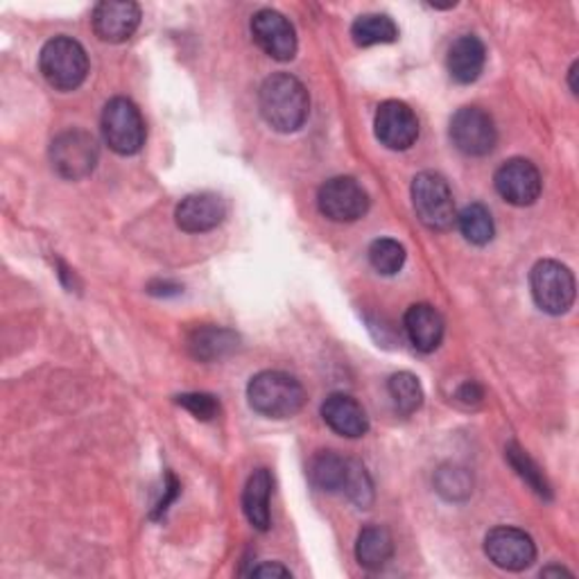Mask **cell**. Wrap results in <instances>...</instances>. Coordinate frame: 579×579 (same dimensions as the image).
Instances as JSON below:
<instances>
[{
	"mask_svg": "<svg viewBox=\"0 0 579 579\" xmlns=\"http://www.w3.org/2000/svg\"><path fill=\"white\" fill-rule=\"evenodd\" d=\"M259 107L266 122L281 134L297 132L310 113L306 87L290 73L270 76L259 93Z\"/></svg>",
	"mask_w": 579,
	"mask_h": 579,
	"instance_id": "cell-1",
	"label": "cell"
},
{
	"mask_svg": "<svg viewBox=\"0 0 579 579\" xmlns=\"http://www.w3.org/2000/svg\"><path fill=\"white\" fill-rule=\"evenodd\" d=\"M249 406L270 419L295 417L306 401L301 382L283 371H261L247 385Z\"/></svg>",
	"mask_w": 579,
	"mask_h": 579,
	"instance_id": "cell-2",
	"label": "cell"
},
{
	"mask_svg": "<svg viewBox=\"0 0 579 579\" xmlns=\"http://www.w3.org/2000/svg\"><path fill=\"white\" fill-rule=\"evenodd\" d=\"M39 69L57 91H76L89 76V54L80 41L54 37L41 48Z\"/></svg>",
	"mask_w": 579,
	"mask_h": 579,
	"instance_id": "cell-3",
	"label": "cell"
},
{
	"mask_svg": "<svg viewBox=\"0 0 579 579\" xmlns=\"http://www.w3.org/2000/svg\"><path fill=\"white\" fill-rule=\"evenodd\" d=\"M412 207L417 218L432 231H448L458 222L453 190L437 172H421L415 177Z\"/></svg>",
	"mask_w": 579,
	"mask_h": 579,
	"instance_id": "cell-4",
	"label": "cell"
},
{
	"mask_svg": "<svg viewBox=\"0 0 579 579\" xmlns=\"http://www.w3.org/2000/svg\"><path fill=\"white\" fill-rule=\"evenodd\" d=\"M102 137L116 154L130 157L141 152L148 132L139 107L127 98L109 100L102 111Z\"/></svg>",
	"mask_w": 579,
	"mask_h": 579,
	"instance_id": "cell-5",
	"label": "cell"
},
{
	"mask_svg": "<svg viewBox=\"0 0 579 579\" xmlns=\"http://www.w3.org/2000/svg\"><path fill=\"white\" fill-rule=\"evenodd\" d=\"M100 159L98 141L84 130L61 132L50 146V163L54 172L69 181L89 177Z\"/></svg>",
	"mask_w": 579,
	"mask_h": 579,
	"instance_id": "cell-6",
	"label": "cell"
},
{
	"mask_svg": "<svg viewBox=\"0 0 579 579\" xmlns=\"http://www.w3.org/2000/svg\"><path fill=\"white\" fill-rule=\"evenodd\" d=\"M537 306L548 315H563L575 301V277L559 261H539L530 274Z\"/></svg>",
	"mask_w": 579,
	"mask_h": 579,
	"instance_id": "cell-7",
	"label": "cell"
},
{
	"mask_svg": "<svg viewBox=\"0 0 579 579\" xmlns=\"http://www.w3.org/2000/svg\"><path fill=\"white\" fill-rule=\"evenodd\" d=\"M317 207L333 222H356L369 211V196L353 177H333L319 188Z\"/></svg>",
	"mask_w": 579,
	"mask_h": 579,
	"instance_id": "cell-8",
	"label": "cell"
},
{
	"mask_svg": "<svg viewBox=\"0 0 579 579\" xmlns=\"http://www.w3.org/2000/svg\"><path fill=\"white\" fill-rule=\"evenodd\" d=\"M450 141L467 157H487L498 141L493 118L480 107H462L450 120Z\"/></svg>",
	"mask_w": 579,
	"mask_h": 579,
	"instance_id": "cell-9",
	"label": "cell"
},
{
	"mask_svg": "<svg viewBox=\"0 0 579 579\" xmlns=\"http://www.w3.org/2000/svg\"><path fill=\"white\" fill-rule=\"evenodd\" d=\"M498 196L513 207H530L541 196V172L528 159H509L505 161L493 177Z\"/></svg>",
	"mask_w": 579,
	"mask_h": 579,
	"instance_id": "cell-10",
	"label": "cell"
},
{
	"mask_svg": "<svg viewBox=\"0 0 579 579\" xmlns=\"http://www.w3.org/2000/svg\"><path fill=\"white\" fill-rule=\"evenodd\" d=\"M485 552L491 563L511 572L530 568L537 559L532 537L519 528H493L485 539Z\"/></svg>",
	"mask_w": 579,
	"mask_h": 579,
	"instance_id": "cell-11",
	"label": "cell"
},
{
	"mask_svg": "<svg viewBox=\"0 0 579 579\" xmlns=\"http://www.w3.org/2000/svg\"><path fill=\"white\" fill-rule=\"evenodd\" d=\"M376 137L378 141L397 152L410 150L419 139V120L415 111L401 100L382 102L376 111Z\"/></svg>",
	"mask_w": 579,
	"mask_h": 579,
	"instance_id": "cell-12",
	"label": "cell"
},
{
	"mask_svg": "<svg viewBox=\"0 0 579 579\" xmlns=\"http://www.w3.org/2000/svg\"><path fill=\"white\" fill-rule=\"evenodd\" d=\"M251 37L277 61H290L297 54V32L277 10H261L251 17Z\"/></svg>",
	"mask_w": 579,
	"mask_h": 579,
	"instance_id": "cell-13",
	"label": "cell"
},
{
	"mask_svg": "<svg viewBox=\"0 0 579 579\" xmlns=\"http://www.w3.org/2000/svg\"><path fill=\"white\" fill-rule=\"evenodd\" d=\"M141 23V8L130 0H104L93 10V30L107 43L130 39Z\"/></svg>",
	"mask_w": 579,
	"mask_h": 579,
	"instance_id": "cell-14",
	"label": "cell"
},
{
	"mask_svg": "<svg viewBox=\"0 0 579 579\" xmlns=\"http://www.w3.org/2000/svg\"><path fill=\"white\" fill-rule=\"evenodd\" d=\"M227 218V204L216 192H196L179 202L174 220L186 233H204L220 227Z\"/></svg>",
	"mask_w": 579,
	"mask_h": 579,
	"instance_id": "cell-15",
	"label": "cell"
},
{
	"mask_svg": "<svg viewBox=\"0 0 579 579\" xmlns=\"http://www.w3.org/2000/svg\"><path fill=\"white\" fill-rule=\"evenodd\" d=\"M487 61V48L476 34H462L448 48L446 67L458 84H473Z\"/></svg>",
	"mask_w": 579,
	"mask_h": 579,
	"instance_id": "cell-16",
	"label": "cell"
},
{
	"mask_svg": "<svg viewBox=\"0 0 579 579\" xmlns=\"http://www.w3.org/2000/svg\"><path fill=\"white\" fill-rule=\"evenodd\" d=\"M321 419L327 421V426L349 439H358L367 435L369 430V419L362 406L349 397V395H331L325 406H321Z\"/></svg>",
	"mask_w": 579,
	"mask_h": 579,
	"instance_id": "cell-17",
	"label": "cell"
},
{
	"mask_svg": "<svg viewBox=\"0 0 579 579\" xmlns=\"http://www.w3.org/2000/svg\"><path fill=\"white\" fill-rule=\"evenodd\" d=\"M403 325L410 342L421 353H432L443 340V317L430 303L410 306Z\"/></svg>",
	"mask_w": 579,
	"mask_h": 579,
	"instance_id": "cell-18",
	"label": "cell"
},
{
	"mask_svg": "<svg viewBox=\"0 0 579 579\" xmlns=\"http://www.w3.org/2000/svg\"><path fill=\"white\" fill-rule=\"evenodd\" d=\"M270 496H272V476L268 469L253 471L244 485L242 491V509L247 521L256 528L266 532L272 523L270 513Z\"/></svg>",
	"mask_w": 579,
	"mask_h": 579,
	"instance_id": "cell-19",
	"label": "cell"
},
{
	"mask_svg": "<svg viewBox=\"0 0 579 579\" xmlns=\"http://www.w3.org/2000/svg\"><path fill=\"white\" fill-rule=\"evenodd\" d=\"M395 555V539L392 535L380 528V526H367L358 535L356 543V557L358 563L367 570H380L382 566H388V561Z\"/></svg>",
	"mask_w": 579,
	"mask_h": 579,
	"instance_id": "cell-20",
	"label": "cell"
},
{
	"mask_svg": "<svg viewBox=\"0 0 579 579\" xmlns=\"http://www.w3.org/2000/svg\"><path fill=\"white\" fill-rule=\"evenodd\" d=\"M349 467H351V460L340 458L338 453H333V450H321V453H317L312 458L308 473L317 489L336 493V491H345L347 478H349Z\"/></svg>",
	"mask_w": 579,
	"mask_h": 579,
	"instance_id": "cell-21",
	"label": "cell"
},
{
	"mask_svg": "<svg viewBox=\"0 0 579 579\" xmlns=\"http://www.w3.org/2000/svg\"><path fill=\"white\" fill-rule=\"evenodd\" d=\"M351 37L360 48H369L378 43H395L399 39V28L388 14H365L356 19L351 28Z\"/></svg>",
	"mask_w": 579,
	"mask_h": 579,
	"instance_id": "cell-22",
	"label": "cell"
},
{
	"mask_svg": "<svg viewBox=\"0 0 579 579\" xmlns=\"http://www.w3.org/2000/svg\"><path fill=\"white\" fill-rule=\"evenodd\" d=\"M388 392L401 415H415L423 406V388L415 373L399 371L390 378Z\"/></svg>",
	"mask_w": 579,
	"mask_h": 579,
	"instance_id": "cell-23",
	"label": "cell"
},
{
	"mask_svg": "<svg viewBox=\"0 0 579 579\" xmlns=\"http://www.w3.org/2000/svg\"><path fill=\"white\" fill-rule=\"evenodd\" d=\"M369 263L382 277L399 274L406 266V247L392 238H378L369 247Z\"/></svg>",
	"mask_w": 579,
	"mask_h": 579,
	"instance_id": "cell-24",
	"label": "cell"
},
{
	"mask_svg": "<svg viewBox=\"0 0 579 579\" xmlns=\"http://www.w3.org/2000/svg\"><path fill=\"white\" fill-rule=\"evenodd\" d=\"M238 338L227 329H202L190 338V351L200 360H216L233 351Z\"/></svg>",
	"mask_w": 579,
	"mask_h": 579,
	"instance_id": "cell-25",
	"label": "cell"
},
{
	"mask_svg": "<svg viewBox=\"0 0 579 579\" xmlns=\"http://www.w3.org/2000/svg\"><path fill=\"white\" fill-rule=\"evenodd\" d=\"M458 224L462 236L471 242V244H489L493 240L496 227H493V218L489 213L487 207L482 204H469L460 216H458Z\"/></svg>",
	"mask_w": 579,
	"mask_h": 579,
	"instance_id": "cell-26",
	"label": "cell"
},
{
	"mask_svg": "<svg viewBox=\"0 0 579 579\" xmlns=\"http://www.w3.org/2000/svg\"><path fill=\"white\" fill-rule=\"evenodd\" d=\"M507 460H509L511 469L517 471L532 487L535 493H539L541 498H548V500L552 498V491H550V485H548L543 471L528 456V450H523L519 443H509L507 446Z\"/></svg>",
	"mask_w": 579,
	"mask_h": 579,
	"instance_id": "cell-27",
	"label": "cell"
},
{
	"mask_svg": "<svg viewBox=\"0 0 579 579\" xmlns=\"http://www.w3.org/2000/svg\"><path fill=\"white\" fill-rule=\"evenodd\" d=\"M437 491L448 500H462L471 493V476L467 469L460 467H446L437 473Z\"/></svg>",
	"mask_w": 579,
	"mask_h": 579,
	"instance_id": "cell-28",
	"label": "cell"
},
{
	"mask_svg": "<svg viewBox=\"0 0 579 579\" xmlns=\"http://www.w3.org/2000/svg\"><path fill=\"white\" fill-rule=\"evenodd\" d=\"M345 493L360 507H367L373 498V489H371V480L365 471L362 465L358 462H351L349 467V478H347V487H345Z\"/></svg>",
	"mask_w": 579,
	"mask_h": 579,
	"instance_id": "cell-29",
	"label": "cell"
},
{
	"mask_svg": "<svg viewBox=\"0 0 579 579\" xmlns=\"http://www.w3.org/2000/svg\"><path fill=\"white\" fill-rule=\"evenodd\" d=\"M177 403L181 408H186L192 417L202 419V421H211L220 415V403L211 395H181V397H177Z\"/></svg>",
	"mask_w": 579,
	"mask_h": 579,
	"instance_id": "cell-30",
	"label": "cell"
},
{
	"mask_svg": "<svg viewBox=\"0 0 579 579\" xmlns=\"http://www.w3.org/2000/svg\"><path fill=\"white\" fill-rule=\"evenodd\" d=\"M458 399H460L465 406H478V403H482L485 392H482V388H480L478 382H467V385H462V388H460Z\"/></svg>",
	"mask_w": 579,
	"mask_h": 579,
	"instance_id": "cell-31",
	"label": "cell"
},
{
	"mask_svg": "<svg viewBox=\"0 0 579 579\" xmlns=\"http://www.w3.org/2000/svg\"><path fill=\"white\" fill-rule=\"evenodd\" d=\"M251 577H292V572L288 568H283L281 563H261L251 568L249 572Z\"/></svg>",
	"mask_w": 579,
	"mask_h": 579,
	"instance_id": "cell-32",
	"label": "cell"
},
{
	"mask_svg": "<svg viewBox=\"0 0 579 579\" xmlns=\"http://www.w3.org/2000/svg\"><path fill=\"white\" fill-rule=\"evenodd\" d=\"M552 575H572V572H568L566 568H559V566H550V568H543L541 570V577H552Z\"/></svg>",
	"mask_w": 579,
	"mask_h": 579,
	"instance_id": "cell-33",
	"label": "cell"
},
{
	"mask_svg": "<svg viewBox=\"0 0 579 579\" xmlns=\"http://www.w3.org/2000/svg\"><path fill=\"white\" fill-rule=\"evenodd\" d=\"M577 69H579V63L575 61L572 67H570V71H568V76H570V91L577 96V82H575V78H577Z\"/></svg>",
	"mask_w": 579,
	"mask_h": 579,
	"instance_id": "cell-34",
	"label": "cell"
}]
</instances>
